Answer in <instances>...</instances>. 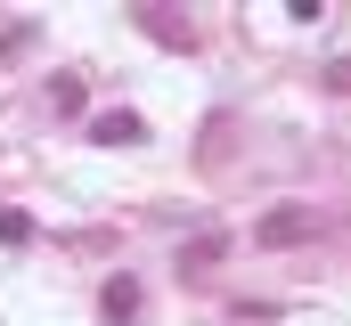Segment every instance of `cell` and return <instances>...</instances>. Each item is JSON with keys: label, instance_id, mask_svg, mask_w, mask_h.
I'll return each mask as SVG.
<instances>
[{"label": "cell", "instance_id": "277c9868", "mask_svg": "<svg viewBox=\"0 0 351 326\" xmlns=\"http://www.w3.org/2000/svg\"><path fill=\"white\" fill-rule=\"evenodd\" d=\"M221 253H229V244L213 237V229H204V237H188V244H180V277H188V286H196V277H213V269H221Z\"/></svg>", "mask_w": 351, "mask_h": 326}, {"label": "cell", "instance_id": "52a82bcc", "mask_svg": "<svg viewBox=\"0 0 351 326\" xmlns=\"http://www.w3.org/2000/svg\"><path fill=\"white\" fill-rule=\"evenodd\" d=\"M49 106H58V114H74V106H82V82L58 74V82H49Z\"/></svg>", "mask_w": 351, "mask_h": 326}, {"label": "cell", "instance_id": "6da1fadb", "mask_svg": "<svg viewBox=\"0 0 351 326\" xmlns=\"http://www.w3.org/2000/svg\"><path fill=\"white\" fill-rule=\"evenodd\" d=\"M327 229H335V221H327L319 204H278V212H262V229H254V237L278 253V244H311V237H327Z\"/></svg>", "mask_w": 351, "mask_h": 326}, {"label": "cell", "instance_id": "8992f818", "mask_svg": "<svg viewBox=\"0 0 351 326\" xmlns=\"http://www.w3.org/2000/svg\"><path fill=\"white\" fill-rule=\"evenodd\" d=\"M0 237H8V244H33V212H16V204H0Z\"/></svg>", "mask_w": 351, "mask_h": 326}, {"label": "cell", "instance_id": "7a4b0ae2", "mask_svg": "<svg viewBox=\"0 0 351 326\" xmlns=\"http://www.w3.org/2000/svg\"><path fill=\"white\" fill-rule=\"evenodd\" d=\"M131 25H139V33H156L164 49H196V25L172 16V8H156V0H131Z\"/></svg>", "mask_w": 351, "mask_h": 326}, {"label": "cell", "instance_id": "5b68a950", "mask_svg": "<svg viewBox=\"0 0 351 326\" xmlns=\"http://www.w3.org/2000/svg\"><path fill=\"white\" fill-rule=\"evenodd\" d=\"M98 310H106V326H131V318H139V277H106Z\"/></svg>", "mask_w": 351, "mask_h": 326}, {"label": "cell", "instance_id": "3957f363", "mask_svg": "<svg viewBox=\"0 0 351 326\" xmlns=\"http://www.w3.org/2000/svg\"><path fill=\"white\" fill-rule=\"evenodd\" d=\"M90 139H98V147H139V139H147V123H139L131 106H114V114H98V123H90Z\"/></svg>", "mask_w": 351, "mask_h": 326}]
</instances>
